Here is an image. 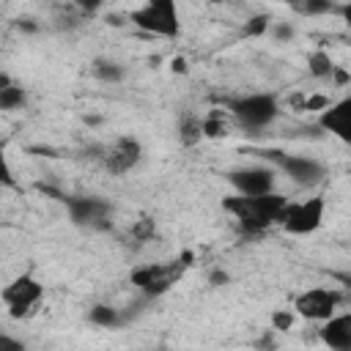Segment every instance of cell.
<instances>
[{"mask_svg":"<svg viewBox=\"0 0 351 351\" xmlns=\"http://www.w3.org/2000/svg\"><path fill=\"white\" fill-rule=\"evenodd\" d=\"M285 203H288V197L280 195V192L261 195V197L228 195V197H222V211L233 217V222L239 225V233H244V236H261L271 225H280V217H282Z\"/></svg>","mask_w":351,"mask_h":351,"instance_id":"6da1fadb","label":"cell"},{"mask_svg":"<svg viewBox=\"0 0 351 351\" xmlns=\"http://www.w3.org/2000/svg\"><path fill=\"white\" fill-rule=\"evenodd\" d=\"M225 110L230 112V121L241 126L250 134H258L269 129L280 118V99L271 90H255V93H241L225 101Z\"/></svg>","mask_w":351,"mask_h":351,"instance_id":"7a4b0ae2","label":"cell"},{"mask_svg":"<svg viewBox=\"0 0 351 351\" xmlns=\"http://www.w3.org/2000/svg\"><path fill=\"white\" fill-rule=\"evenodd\" d=\"M132 25L156 38H176L181 33V16L176 0H148L129 14Z\"/></svg>","mask_w":351,"mask_h":351,"instance_id":"3957f363","label":"cell"},{"mask_svg":"<svg viewBox=\"0 0 351 351\" xmlns=\"http://www.w3.org/2000/svg\"><path fill=\"white\" fill-rule=\"evenodd\" d=\"M326 217V200L321 195L302 197V200H288L280 217V228L288 236H313Z\"/></svg>","mask_w":351,"mask_h":351,"instance_id":"277c9868","label":"cell"},{"mask_svg":"<svg viewBox=\"0 0 351 351\" xmlns=\"http://www.w3.org/2000/svg\"><path fill=\"white\" fill-rule=\"evenodd\" d=\"M343 304V293L337 288H326V285H315L307 288L302 293H296L293 299V313L304 321L313 324H324L332 315H337V307Z\"/></svg>","mask_w":351,"mask_h":351,"instance_id":"5b68a950","label":"cell"},{"mask_svg":"<svg viewBox=\"0 0 351 351\" xmlns=\"http://www.w3.org/2000/svg\"><path fill=\"white\" fill-rule=\"evenodd\" d=\"M0 299H3V304H5V310H8L11 318H25V315H30V313L41 304V299H44V285H41V280H36L33 274H19V277H14V280L3 288Z\"/></svg>","mask_w":351,"mask_h":351,"instance_id":"8992f818","label":"cell"},{"mask_svg":"<svg viewBox=\"0 0 351 351\" xmlns=\"http://www.w3.org/2000/svg\"><path fill=\"white\" fill-rule=\"evenodd\" d=\"M184 266H186V263H145V266L134 269L129 280H132V285H134L143 296L154 299V296L167 293V291L176 285V280L181 277Z\"/></svg>","mask_w":351,"mask_h":351,"instance_id":"52a82bcc","label":"cell"},{"mask_svg":"<svg viewBox=\"0 0 351 351\" xmlns=\"http://www.w3.org/2000/svg\"><path fill=\"white\" fill-rule=\"evenodd\" d=\"M269 162H274L288 181L296 186H315L326 178V167L313 159V156H299V154H282V151H266Z\"/></svg>","mask_w":351,"mask_h":351,"instance_id":"ba28073f","label":"cell"},{"mask_svg":"<svg viewBox=\"0 0 351 351\" xmlns=\"http://www.w3.org/2000/svg\"><path fill=\"white\" fill-rule=\"evenodd\" d=\"M143 159V145L137 137L132 134H118L115 140H110L104 145V154H101V167L110 173V176H126L129 170H134Z\"/></svg>","mask_w":351,"mask_h":351,"instance_id":"9c48e42d","label":"cell"},{"mask_svg":"<svg viewBox=\"0 0 351 351\" xmlns=\"http://www.w3.org/2000/svg\"><path fill=\"white\" fill-rule=\"evenodd\" d=\"M228 184L233 186V195L241 197H261V195H271L274 192V170L263 167V165H250V167H236L225 173Z\"/></svg>","mask_w":351,"mask_h":351,"instance_id":"30bf717a","label":"cell"},{"mask_svg":"<svg viewBox=\"0 0 351 351\" xmlns=\"http://www.w3.org/2000/svg\"><path fill=\"white\" fill-rule=\"evenodd\" d=\"M63 206L74 225L80 228H107L110 222V203L93 195H66Z\"/></svg>","mask_w":351,"mask_h":351,"instance_id":"8fae6325","label":"cell"},{"mask_svg":"<svg viewBox=\"0 0 351 351\" xmlns=\"http://www.w3.org/2000/svg\"><path fill=\"white\" fill-rule=\"evenodd\" d=\"M318 126L343 145H351V96L329 101V107L318 112Z\"/></svg>","mask_w":351,"mask_h":351,"instance_id":"7c38bea8","label":"cell"},{"mask_svg":"<svg viewBox=\"0 0 351 351\" xmlns=\"http://www.w3.org/2000/svg\"><path fill=\"white\" fill-rule=\"evenodd\" d=\"M318 340L329 351H351V313H337L318 324Z\"/></svg>","mask_w":351,"mask_h":351,"instance_id":"4fadbf2b","label":"cell"},{"mask_svg":"<svg viewBox=\"0 0 351 351\" xmlns=\"http://www.w3.org/2000/svg\"><path fill=\"white\" fill-rule=\"evenodd\" d=\"M176 134H178V143H181L184 148H195L197 143H203V140H206L203 118H200L197 112H181Z\"/></svg>","mask_w":351,"mask_h":351,"instance_id":"5bb4252c","label":"cell"},{"mask_svg":"<svg viewBox=\"0 0 351 351\" xmlns=\"http://www.w3.org/2000/svg\"><path fill=\"white\" fill-rule=\"evenodd\" d=\"M90 74H93L99 82L118 85V82L126 77V69H123V63H118L115 58L99 55V58H93V60H90Z\"/></svg>","mask_w":351,"mask_h":351,"instance_id":"9a60e30c","label":"cell"},{"mask_svg":"<svg viewBox=\"0 0 351 351\" xmlns=\"http://www.w3.org/2000/svg\"><path fill=\"white\" fill-rule=\"evenodd\" d=\"M88 321L96 326H104V329H118L126 324V315L112 304H93L88 310Z\"/></svg>","mask_w":351,"mask_h":351,"instance_id":"2e32d148","label":"cell"},{"mask_svg":"<svg viewBox=\"0 0 351 351\" xmlns=\"http://www.w3.org/2000/svg\"><path fill=\"white\" fill-rule=\"evenodd\" d=\"M25 99V88L14 85L8 74H0V110H19Z\"/></svg>","mask_w":351,"mask_h":351,"instance_id":"e0dca14e","label":"cell"},{"mask_svg":"<svg viewBox=\"0 0 351 351\" xmlns=\"http://www.w3.org/2000/svg\"><path fill=\"white\" fill-rule=\"evenodd\" d=\"M335 69H337V66L332 63L329 52H324V49L310 52V58H307V71H310L315 80H332Z\"/></svg>","mask_w":351,"mask_h":351,"instance_id":"ac0fdd59","label":"cell"},{"mask_svg":"<svg viewBox=\"0 0 351 351\" xmlns=\"http://www.w3.org/2000/svg\"><path fill=\"white\" fill-rule=\"evenodd\" d=\"M228 118H230V112L228 110H211L206 118H203V132H206V137H225L228 134Z\"/></svg>","mask_w":351,"mask_h":351,"instance_id":"d6986e66","label":"cell"},{"mask_svg":"<svg viewBox=\"0 0 351 351\" xmlns=\"http://www.w3.org/2000/svg\"><path fill=\"white\" fill-rule=\"evenodd\" d=\"M266 30H271V22H269V16H263V14L252 16V19L244 25V33H247V36H263Z\"/></svg>","mask_w":351,"mask_h":351,"instance_id":"ffe728a7","label":"cell"},{"mask_svg":"<svg viewBox=\"0 0 351 351\" xmlns=\"http://www.w3.org/2000/svg\"><path fill=\"white\" fill-rule=\"evenodd\" d=\"M154 233H156V225H154V219H140V222L132 228V236H134V239H140V241H148V239H154Z\"/></svg>","mask_w":351,"mask_h":351,"instance_id":"44dd1931","label":"cell"},{"mask_svg":"<svg viewBox=\"0 0 351 351\" xmlns=\"http://www.w3.org/2000/svg\"><path fill=\"white\" fill-rule=\"evenodd\" d=\"M299 14H329V11H335V5L332 3H296L293 5Z\"/></svg>","mask_w":351,"mask_h":351,"instance_id":"7402d4cb","label":"cell"},{"mask_svg":"<svg viewBox=\"0 0 351 351\" xmlns=\"http://www.w3.org/2000/svg\"><path fill=\"white\" fill-rule=\"evenodd\" d=\"M0 351H27V348H25V343L16 340L14 335L3 332V335H0Z\"/></svg>","mask_w":351,"mask_h":351,"instance_id":"603a6c76","label":"cell"},{"mask_svg":"<svg viewBox=\"0 0 351 351\" xmlns=\"http://www.w3.org/2000/svg\"><path fill=\"white\" fill-rule=\"evenodd\" d=\"M271 36L280 38V41H282V38L288 41V38H293V27H291L288 22H274V25H271Z\"/></svg>","mask_w":351,"mask_h":351,"instance_id":"cb8c5ba5","label":"cell"},{"mask_svg":"<svg viewBox=\"0 0 351 351\" xmlns=\"http://www.w3.org/2000/svg\"><path fill=\"white\" fill-rule=\"evenodd\" d=\"M271 324H274V329H291V324H293V318H291V313H274L271 315Z\"/></svg>","mask_w":351,"mask_h":351,"instance_id":"d4e9b609","label":"cell"},{"mask_svg":"<svg viewBox=\"0 0 351 351\" xmlns=\"http://www.w3.org/2000/svg\"><path fill=\"white\" fill-rule=\"evenodd\" d=\"M208 282H211V285H228V282H230V277H228V271L214 269V271L208 274Z\"/></svg>","mask_w":351,"mask_h":351,"instance_id":"484cf974","label":"cell"},{"mask_svg":"<svg viewBox=\"0 0 351 351\" xmlns=\"http://www.w3.org/2000/svg\"><path fill=\"white\" fill-rule=\"evenodd\" d=\"M335 11H337V14L343 16V22H346V27L351 30V3H343V5H337Z\"/></svg>","mask_w":351,"mask_h":351,"instance_id":"4316f807","label":"cell"},{"mask_svg":"<svg viewBox=\"0 0 351 351\" xmlns=\"http://www.w3.org/2000/svg\"><path fill=\"white\" fill-rule=\"evenodd\" d=\"M255 346L263 348V351H271V348H274V337H271V332H266V337H261Z\"/></svg>","mask_w":351,"mask_h":351,"instance_id":"83f0119b","label":"cell"},{"mask_svg":"<svg viewBox=\"0 0 351 351\" xmlns=\"http://www.w3.org/2000/svg\"><path fill=\"white\" fill-rule=\"evenodd\" d=\"M154 351H167V348H154Z\"/></svg>","mask_w":351,"mask_h":351,"instance_id":"f1b7e54d","label":"cell"}]
</instances>
